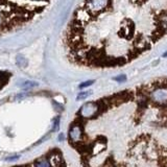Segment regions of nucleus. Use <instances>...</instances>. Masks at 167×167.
<instances>
[{
    "mask_svg": "<svg viewBox=\"0 0 167 167\" xmlns=\"http://www.w3.org/2000/svg\"><path fill=\"white\" fill-rule=\"evenodd\" d=\"M166 35L167 0H109L96 14H73L63 43L74 65L114 68L148 51Z\"/></svg>",
    "mask_w": 167,
    "mask_h": 167,
    "instance_id": "obj_1",
    "label": "nucleus"
},
{
    "mask_svg": "<svg viewBox=\"0 0 167 167\" xmlns=\"http://www.w3.org/2000/svg\"><path fill=\"white\" fill-rule=\"evenodd\" d=\"M51 0H0V34L13 31L41 15Z\"/></svg>",
    "mask_w": 167,
    "mask_h": 167,
    "instance_id": "obj_2",
    "label": "nucleus"
},
{
    "mask_svg": "<svg viewBox=\"0 0 167 167\" xmlns=\"http://www.w3.org/2000/svg\"><path fill=\"white\" fill-rule=\"evenodd\" d=\"M98 111H99V103H98V101H89V103H86L80 107V109L76 114V117L83 119L91 118L94 115H96Z\"/></svg>",
    "mask_w": 167,
    "mask_h": 167,
    "instance_id": "obj_3",
    "label": "nucleus"
},
{
    "mask_svg": "<svg viewBox=\"0 0 167 167\" xmlns=\"http://www.w3.org/2000/svg\"><path fill=\"white\" fill-rule=\"evenodd\" d=\"M92 94V91H83L79 92L76 96V100H85L86 98H88Z\"/></svg>",
    "mask_w": 167,
    "mask_h": 167,
    "instance_id": "obj_4",
    "label": "nucleus"
},
{
    "mask_svg": "<svg viewBox=\"0 0 167 167\" xmlns=\"http://www.w3.org/2000/svg\"><path fill=\"white\" fill-rule=\"evenodd\" d=\"M93 83H94V80H88V82H85V83H83L82 85H79V88L80 89H84V88H86V87H89V86H91Z\"/></svg>",
    "mask_w": 167,
    "mask_h": 167,
    "instance_id": "obj_5",
    "label": "nucleus"
},
{
    "mask_svg": "<svg viewBox=\"0 0 167 167\" xmlns=\"http://www.w3.org/2000/svg\"><path fill=\"white\" fill-rule=\"evenodd\" d=\"M114 79L117 80V82H119V83H122V82H124V80L126 79V77H125V75H120V76L115 77Z\"/></svg>",
    "mask_w": 167,
    "mask_h": 167,
    "instance_id": "obj_6",
    "label": "nucleus"
}]
</instances>
